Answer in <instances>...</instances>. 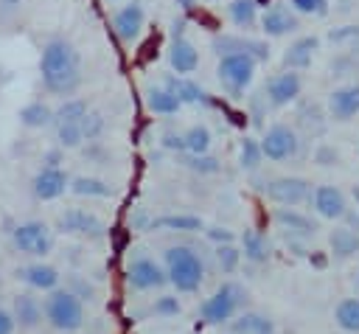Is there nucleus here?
<instances>
[{
    "mask_svg": "<svg viewBox=\"0 0 359 334\" xmlns=\"http://www.w3.org/2000/svg\"><path fill=\"white\" fill-rule=\"evenodd\" d=\"M208 3H210V0H208Z\"/></svg>",
    "mask_w": 359,
    "mask_h": 334,
    "instance_id": "obj_53",
    "label": "nucleus"
},
{
    "mask_svg": "<svg viewBox=\"0 0 359 334\" xmlns=\"http://www.w3.org/2000/svg\"><path fill=\"white\" fill-rule=\"evenodd\" d=\"M356 283H359V272H356Z\"/></svg>",
    "mask_w": 359,
    "mask_h": 334,
    "instance_id": "obj_51",
    "label": "nucleus"
},
{
    "mask_svg": "<svg viewBox=\"0 0 359 334\" xmlns=\"http://www.w3.org/2000/svg\"><path fill=\"white\" fill-rule=\"evenodd\" d=\"M17 118H20V123H22L25 129H45V126L53 123V107L36 98V101H28V104L17 112Z\"/></svg>",
    "mask_w": 359,
    "mask_h": 334,
    "instance_id": "obj_28",
    "label": "nucleus"
},
{
    "mask_svg": "<svg viewBox=\"0 0 359 334\" xmlns=\"http://www.w3.org/2000/svg\"><path fill=\"white\" fill-rule=\"evenodd\" d=\"M328 115L334 121H351L359 115V84H342L328 93Z\"/></svg>",
    "mask_w": 359,
    "mask_h": 334,
    "instance_id": "obj_18",
    "label": "nucleus"
},
{
    "mask_svg": "<svg viewBox=\"0 0 359 334\" xmlns=\"http://www.w3.org/2000/svg\"><path fill=\"white\" fill-rule=\"evenodd\" d=\"M303 90V79L294 70H283L266 81V98L272 107H289Z\"/></svg>",
    "mask_w": 359,
    "mask_h": 334,
    "instance_id": "obj_15",
    "label": "nucleus"
},
{
    "mask_svg": "<svg viewBox=\"0 0 359 334\" xmlns=\"http://www.w3.org/2000/svg\"><path fill=\"white\" fill-rule=\"evenodd\" d=\"M261 160H264V154H261L258 140L255 138H244L241 146H238V166L247 168V171H252V168L261 166Z\"/></svg>",
    "mask_w": 359,
    "mask_h": 334,
    "instance_id": "obj_36",
    "label": "nucleus"
},
{
    "mask_svg": "<svg viewBox=\"0 0 359 334\" xmlns=\"http://www.w3.org/2000/svg\"><path fill=\"white\" fill-rule=\"evenodd\" d=\"M227 17L236 28L250 31L258 25V3L255 0H230L227 3Z\"/></svg>",
    "mask_w": 359,
    "mask_h": 334,
    "instance_id": "obj_30",
    "label": "nucleus"
},
{
    "mask_svg": "<svg viewBox=\"0 0 359 334\" xmlns=\"http://www.w3.org/2000/svg\"><path fill=\"white\" fill-rule=\"evenodd\" d=\"M317 160H320L323 166H331V163H337V152H334V149H320Z\"/></svg>",
    "mask_w": 359,
    "mask_h": 334,
    "instance_id": "obj_48",
    "label": "nucleus"
},
{
    "mask_svg": "<svg viewBox=\"0 0 359 334\" xmlns=\"http://www.w3.org/2000/svg\"><path fill=\"white\" fill-rule=\"evenodd\" d=\"M205 236H208L210 241H216V247H219V244H233V241H236L233 230H230V227H219V225L208 227V230H205Z\"/></svg>",
    "mask_w": 359,
    "mask_h": 334,
    "instance_id": "obj_42",
    "label": "nucleus"
},
{
    "mask_svg": "<svg viewBox=\"0 0 359 334\" xmlns=\"http://www.w3.org/2000/svg\"><path fill=\"white\" fill-rule=\"evenodd\" d=\"M39 79L42 87L50 95L73 98V93L81 87V56L76 51V45L65 36H50L42 45L39 53Z\"/></svg>",
    "mask_w": 359,
    "mask_h": 334,
    "instance_id": "obj_1",
    "label": "nucleus"
},
{
    "mask_svg": "<svg viewBox=\"0 0 359 334\" xmlns=\"http://www.w3.org/2000/svg\"><path fill=\"white\" fill-rule=\"evenodd\" d=\"M258 146H261V154H264L266 160L283 163V160H292V157L297 154L300 140H297V135H294L292 126H286V123H272V126L264 132V138L258 140Z\"/></svg>",
    "mask_w": 359,
    "mask_h": 334,
    "instance_id": "obj_7",
    "label": "nucleus"
},
{
    "mask_svg": "<svg viewBox=\"0 0 359 334\" xmlns=\"http://www.w3.org/2000/svg\"><path fill=\"white\" fill-rule=\"evenodd\" d=\"M317 48H320V36H314V34H306V36H297L286 51H283V67L286 70H306L309 65H311V59H314V53H317Z\"/></svg>",
    "mask_w": 359,
    "mask_h": 334,
    "instance_id": "obj_19",
    "label": "nucleus"
},
{
    "mask_svg": "<svg viewBox=\"0 0 359 334\" xmlns=\"http://www.w3.org/2000/svg\"><path fill=\"white\" fill-rule=\"evenodd\" d=\"M205 222L194 213H163L157 219H149V227L146 230H174V233H194V230H202Z\"/></svg>",
    "mask_w": 359,
    "mask_h": 334,
    "instance_id": "obj_24",
    "label": "nucleus"
},
{
    "mask_svg": "<svg viewBox=\"0 0 359 334\" xmlns=\"http://www.w3.org/2000/svg\"><path fill=\"white\" fill-rule=\"evenodd\" d=\"M20 3H22V0H0V8H3V11H14Z\"/></svg>",
    "mask_w": 359,
    "mask_h": 334,
    "instance_id": "obj_49",
    "label": "nucleus"
},
{
    "mask_svg": "<svg viewBox=\"0 0 359 334\" xmlns=\"http://www.w3.org/2000/svg\"><path fill=\"white\" fill-rule=\"evenodd\" d=\"M56 230L59 233H67V236H84V239H101L104 236V222L93 213V211H84V208H67L59 213L56 219Z\"/></svg>",
    "mask_w": 359,
    "mask_h": 334,
    "instance_id": "obj_10",
    "label": "nucleus"
},
{
    "mask_svg": "<svg viewBox=\"0 0 359 334\" xmlns=\"http://www.w3.org/2000/svg\"><path fill=\"white\" fill-rule=\"evenodd\" d=\"M244 298H247V292L236 281H224L210 298H205L199 303V320L205 326H227L244 306Z\"/></svg>",
    "mask_w": 359,
    "mask_h": 334,
    "instance_id": "obj_4",
    "label": "nucleus"
},
{
    "mask_svg": "<svg viewBox=\"0 0 359 334\" xmlns=\"http://www.w3.org/2000/svg\"><path fill=\"white\" fill-rule=\"evenodd\" d=\"M266 199L275 202L278 208H294V205H303L309 202L311 196V182L306 177H275L266 182L264 188Z\"/></svg>",
    "mask_w": 359,
    "mask_h": 334,
    "instance_id": "obj_8",
    "label": "nucleus"
},
{
    "mask_svg": "<svg viewBox=\"0 0 359 334\" xmlns=\"http://www.w3.org/2000/svg\"><path fill=\"white\" fill-rule=\"evenodd\" d=\"M334 323L348 334H359V298H342L334 306Z\"/></svg>",
    "mask_w": 359,
    "mask_h": 334,
    "instance_id": "obj_31",
    "label": "nucleus"
},
{
    "mask_svg": "<svg viewBox=\"0 0 359 334\" xmlns=\"http://www.w3.org/2000/svg\"><path fill=\"white\" fill-rule=\"evenodd\" d=\"M328 247H331V255L339 258V261L353 258L359 253V233H353L345 225H339V227H334L328 233Z\"/></svg>",
    "mask_w": 359,
    "mask_h": 334,
    "instance_id": "obj_26",
    "label": "nucleus"
},
{
    "mask_svg": "<svg viewBox=\"0 0 359 334\" xmlns=\"http://www.w3.org/2000/svg\"><path fill=\"white\" fill-rule=\"evenodd\" d=\"M216 261L222 267V272H236L241 264V253L236 244H219L216 247Z\"/></svg>",
    "mask_w": 359,
    "mask_h": 334,
    "instance_id": "obj_38",
    "label": "nucleus"
},
{
    "mask_svg": "<svg viewBox=\"0 0 359 334\" xmlns=\"http://www.w3.org/2000/svg\"><path fill=\"white\" fill-rule=\"evenodd\" d=\"M143 25H146V8L140 0H129L112 14V31L123 45H132L143 34Z\"/></svg>",
    "mask_w": 359,
    "mask_h": 334,
    "instance_id": "obj_11",
    "label": "nucleus"
},
{
    "mask_svg": "<svg viewBox=\"0 0 359 334\" xmlns=\"http://www.w3.org/2000/svg\"><path fill=\"white\" fill-rule=\"evenodd\" d=\"M62 163H65V154H62L59 146H56V149H48V152L42 154V166H45V168H62Z\"/></svg>",
    "mask_w": 359,
    "mask_h": 334,
    "instance_id": "obj_44",
    "label": "nucleus"
},
{
    "mask_svg": "<svg viewBox=\"0 0 359 334\" xmlns=\"http://www.w3.org/2000/svg\"><path fill=\"white\" fill-rule=\"evenodd\" d=\"M14 331H17V323H14L11 309L0 306V334H14Z\"/></svg>",
    "mask_w": 359,
    "mask_h": 334,
    "instance_id": "obj_45",
    "label": "nucleus"
},
{
    "mask_svg": "<svg viewBox=\"0 0 359 334\" xmlns=\"http://www.w3.org/2000/svg\"><path fill=\"white\" fill-rule=\"evenodd\" d=\"M168 67L174 70V76H191L199 67V51L182 31H174V39L168 45Z\"/></svg>",
    "mask_w": 359,
    "mask_h": 334,
    "instance_id": "obj_12",
    "label": "nucleus"
},
{
    "mask_svg": "<svg viewBox=\"0 0 359 334\" xmlns=\"http://www.w3.org/2000/svg\"><path fill=\"white\" fill-rule=\"evenodd\" d=\"M258 22H261V31H264L266 36H286V34H292V31L300 28L297 14H294L286 3H272V6H266V11L258 17Z\"/></svg>",
    "mask_w": 359,
    "mask_h": 334,
    "instance_id": "obj_14",
    "label": "nucleus"
},
{
    "mask_svg": "<svg viewBox=\"0 0 359 334\" xmlns=\"http://www.w3.org/2000/svg\"><path fill=\"white\" fill-rule=\"evenodd\" d=\"M255 70H258V62L244 51L224 53V56H219V65H216V76L230 95H241L252 84Z\"/></svg>",
    "mask_w": 359,
    "mask_h": 334,
    "instance_id": "obj_5",
    "label": "nucleus"
},
{
    "mask_svg": "<svg viewBox=\"0 0 359 334\" xmlns=\"http://www.w3.org/2000/svg\"><path fill=\"white\" fill-rule=\"evenodd\" d=\"M67 185H70V177H67L65 168H45V166H39V171L31 180V191H34V196L39 202L59 199L67 191Z\"/></svg>",
    "mask_w": 359,
    "mask_h": 334,
    "instance_id": "obj_13",
    "label": "nucleus"
},
{
    "mask_svg": "<svg viewBox=\"0 0 359 334\" xmlns=\"http://www.w3.org/2000/svg\"><path fill=\"white\" fill-rule=\"evenodd\" d=\"M87 112H90V104H87L84 98L73 95V98H65V101L53 109V121H73V123H79Z\"/></svg>",
    "mask_w": 359,
    "mask_h": 334,
    "instance_id": "obj_35",
    "label": "nucleus"
},
{
    "mask_svg": "<svg viewBox=\"0 0 359 334\" xmlns=\"http://www.w3.org/2000/svg\"><path fill=\"white\" fill-rule=\"evenodd\" d=\"M67 191H73L76 196H98V199H107V196H112V185L109 182H104V180H98V177H73L70 180V185H67Z\"/></svg>",
    "mask_w": 359,
    "mask_h": 334,
    "instance_id": "obj_32",
    "label": "nucleus"
},
{
    "mask_svg": "<svg viewBox=\"0 0 359 334\" xmlns=\"http://www.w3.org/2000/svg\"><path fill=\"white\" fill-rule=\"evenodd\" d=\"M42 317L56 331H79L84 326V300L76 298L70 289H50L42 303Z\"/></svg>",
    "mask_w": 359,
    "mask_h": 334,
    "instance_id": "obj_3",
    "label": "nucleus"
},
{
    "mask_svg": "<svg viewBox=\"0 0 359 334\" xmlns=\"http://www.w3.org/2000/svg\"><path fill=\"white\" fill-rule=\"evenodd\" d=\"M342 219H345V227H348V230L359 233V211H356V213H353V211H345V216H342Z\"/></svg>",
    "mask_w": 359,
    "mask_h": 334,
    "instance_id": "obj_47",
    "label": "nucleus"
},
{
    "mask_svg": "<svg viewBox=\"0 0 359 334\" xmlns=\"http://www.w3.org/2000/svg\"><path fill=\"white\" fill-rule=\"evenodd\" d=\"M11 244H14L20 253H25V255L42 261V258L50 255V250H53V230H50L42 219H28V222L14 225V230H11Z\"/></svg>",
    "mask_w": 359,
    "mask_h": 334,
    "instance_id": "obj_6",
    "label": "nucleus"
},
{
    "mask_svg": "<svg viewBox=\"0 0 359 334\" xmlns=\"http://www.w3.org/2000/svg\"><path fill=\"white\" fill-rule=\"evenodd\" d=\"M163 87L171 90L180 104H210L208 93H205L196 81H191L188 76H174V73H168V76L163 79Z\"/></svg>",
    "mask_w": 359,
    "mask_h": 334,
    "instance_id": "obj_21",
    "label": "nucleus"
},
{
    "mask_svg": "<svg viewBox=\"0 0 359 334\" xmlns=\"http://www.w3.org/2000/svg\"><path fill=\"white\" fill-rule=\"evenodd\" d=\"M182 143H185V154H208L210 149V129L205 123H194L182 132Z\"/></svg>",
    "mask_w": 359,
    "mask_h": 334,
    "instance_id": "obj_34",
    "label": "nucleus"
},
{
    "mask_svg": "<svg viewBox=\"0 0 359 334\" xmlns=\"http://www.w3.org/2000/svg\"><path fill=\"white\" fill-rule=\"evenodd\" d=\"M309 202H311V208H314L323 219H342L345 211H348L345 194H342L337 185H317V188H311Z\"/></svg>",
    "mask_w": 359,
    "mask_h": 334,
    "instance_id": "obj_16",
    "label": "nucleus"
},
{
    "mask_svg": "<svg viewBox=\"0 0 359 334\" xmlns=\"http://www.w3.org/2000/svg\"><path fill=\"white\" fill-rule=\"evenodd\" d=\"M53 135H56V146L59 149H76L84 143V135H81V121L73 123V121H53Z\"/></svg>",
    "mask_w": 359,
    "mask_h": 334,
    "instance_id": "obj_33",
    "label": "nucleus"
},
{
    "mask_svg": "<svg viewBox=\"0 0 359 334\" xmlns=\"http://www.w3.org/2000/svg\"><path fill=\"white\" fill-rule=\"evenodd\" d=\"M331 42H342V39H359V25H342V28H334L328 34Z\"/></svg>",
    "mask_w": 359,
    "mask_h": 334,
    "instance_id": "obj_43",
    "label": "nucleus"
},
{
    "mask_svg": "<svg viewBox=\"0 0 359 334\" xmlns=\"http://www.w3.org/2000/svg\"><path fill=\"white\" fill-rule=\"evenodd\" d=\"M238 253H241V258H247V261H252V264H264V261H269V244H266V239L258 233V230H244L241 233V247H238Z\"/></svg>",
    "mask_w": 359,
    "mask_h": 334,
    "instance_id": "obj_29",
    "label": "nucleus"
},
{
    "mask_svg": "<svg viewBox=\"0 0 359 334\" xmlns=\"http://www.w3.org/2000/svg\"><path fill=\"white\" fill-rule=\"evenodd\" d=\"M272 219H275V225L280 227V230H286L292 239L294 236H314V230H317V225L309 219V216H303L300 211H294V208H275L272 211Z\"/></svg>",
    "mask_w": 359,
    "mask_h": 334,
    "instance_id": "obj_22",
    "label": "nucleus"
},
{
    "mask_svg": "<svg viewBox=\"0 0 359 334\" xmlns=\"http://www.w3.org/2000/svg\"><path fill=\"white\" fill-rule=\"evenodd\" d=\"M126 283L137 292H151V289H163L168 281H165V269L160 261L149 255H137L126 267Z\"/></svg>",
    "mask_w": 359,
    "mask_h": 334,
    "instance_id": "obj_9",
    "label": "nucleus"
},
{
    "mask_svg": "<svg viewBox=\"0 0 359 334\" xmlns=\"http://www.w3.org/2000/svg\"><path fill=\"white\" fill-rule=\"evenodd\" d=\"M104 129H107V118H104L98 109H90V112L81 118V135H84V140H95V138H101Z\"/></svg>",
    "mask_w": 359,
    "mask_h": 334,
    "instance_id": "obj_37",
    "label": "nucleus"
},
{
    "mask_svg": "<svg viewBox=\"0 0 359 334\" xmlns=\"http://www.w3.org/2000/svg\"><path fill=\"white\" fill-rule=\"evenodd\" d=\"M227 326L230 334H275V320L261 312H241Z\"/></svg>",
    "mask_w": 359,
    "mask_h": 334,
    "instance_id": "obj_23",
    "label": "nucleus"
},
{
    "mask_svg": "<svg viewBox=\"0 0 359 334\" xmlns=\"http://www.w3.org/2000/svg\"><path fill=\"white\" fill-rule=\"evenodd\" d=\"M163 269H165V281L182 295L199 292V286L205 281V264L188 244L168 247L163 253Z\"/></svg>",
    "mask_w": 359,
    "mask_h": 334,
    "instance_id": "obj_2",
    "label": "nucleus"
},
{
    "mask_svg": "<svg viewBox=\"0 0 359 334\" xmlns=\"http://www.w3.org/2000/svg\"><path fill=\"white\" fill-rule=\"evenodd\" d=\"M353 199H356V208H359V188H353Z\"/></svg>",
    "mask_w": 359,
    "mask_h": 334,
    "instance_id": "obj_50",
    "label": "nucleus"
},
{
    "mask_svg": "<svg viewBox=\"0 0 359 334\" xmlns=\"http://www.w3.org/2000/svg\"><path fill=\"white\" fill-rule=\"evenodd\" d=\"M104 3H115V0H104Z\"/></svg>",
    "mask_w": 359,
    "mask_h": 334,
    "instance_id": "obj_52",
    "label": "nucleus"
},
{
    "mask_svg": "<svg viewBox=\"0 0 359 334\" xmlns=\"http://www.w3.org/2000/svg\"><path fill=\"white\" fill-rule=\"evenodd\" d=\"M185 166L194 168V171H199V174H213V171H219V163H216L210 154H188V157H185Z\"/></svg>",
    "mask_w": 359,
    "mask_h": 334,
    "instance_id": "obj_41",
    "label": "nucleus"
},
{
    "mask_svg": "<svg viewBox=\"0 0 359 334\" xmlns=\"http://www.w3.org/2000/svg\"><path fill=\"white\" fill-rule=\"evenodd\" d=\"M151 312H154L157 317H177V314L182 312V303H180L177 295H160V298L151 303Z\"/></svg>",
    "mask_w": 359,
    "mask_h": 334,
    "instance_id": "obj_39",
    "label": "nucleus"
},
{
    "mask_svg": "<svg viewBox=\"0 0 359 334\" xmlns=\"http://www.w3.org/2000/svg\"><path fill=\"white\" fill-rule=\"evenodd\" d=\"M163 146H165V149H171V152H185L182 135H174V132H165V135H163Z\"/></svg>",
    "mask_w": 359,
    "mask_h": 334,
    "instance_id": "obj_46",
    "label": "nucleus"
},
{
    "mask_svg": "<svg viewBox=\"0 0 359 334\" xmlns=\"http://www.w3.org/2000/svg\"><path fill=\"white\" fill-rule=\"evenodd\" d=\"M17 278H20L28 289H36V292H50V289H56L59 281H62L59 269L50 267V264H45V261H31V264L20 267V269H17Z\"/></svg>",
    "mask_w": 359,
    "mask_h": 334,
    "instance_id": "obj_17",
    "label": "nucleus"
},
{
    "mask_svg": "<svg viewBox=\"0 0 359 334\" xmlns=\"http://www.w3.org/2000/svg\"><path fill=\"white\" fill-rule=\"evenodd\" d=\"M213 51L219 56L233 53V51H244L250 53L255 62H266L269 59V45L261 39H241V36H213Z\"/></svg>",
    "mask_w": 359,
    "mask_h": 334,
    "instance_id": "obj_20",
    "label": "nucleus"
},
{
    "mask_svg": "<svg viewBox=\"0 0 359 334\" xmlns=\"http://www.w3.org/2000/svg\"><path fill=\"white\" fill-rule=\"evenodd\" d=\"M11 314H14V323H17V326H22V328H34V326H39V320H42V303H39L34 295L20 292V295L14 298Z\"/></svg>",
    "mask_w": 359,
    "mask_h": 334,
    "instance_id": "obj_25",
    "label": "nucleus"
},
{
    "mask_svg": "<svg viewBox=\"0 0 359 334\" xmlns=\"http://www.w3.org/2000/svg\"><path fill=\"white\" fill-rule=\"evenodd\" d=\"M289 8L294 11V14H317V17H323L325 11H328V0H289Z\"/></svg>",
    "mask_w": 359,
    "mask_h": 334,
    "instance_id": "obj_40",
    "label": "nucleus"
},
{
    "mask_svg": "<svg viewBox=\"0 0 359 334\" xmlns=\"http://www.w3.org/2000/svg\"><path fill=\"white\" fill-rule=\"evenodd\" d=\"M146 109L154 115H177L182 109V104L177 101V95L171 90L157 84V87H146Z\"/></svg>",
    "mask_w": 359,
    "mask_h": 334,
    "instance_id": "obj_27",
    "label": "nucleus"
}]
</instances>
